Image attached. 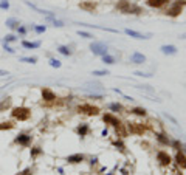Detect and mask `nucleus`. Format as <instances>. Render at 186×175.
Instances as JSON below:
<instances>
[{
    "label": "nucleus",
    "instance_id": "1",
    "mask_svg": "<svg viewBox=\"0 0 186 175\" xmlns=\"http://www.w3.org/2000/svg\"><path fill=\"white\" fill-rule=\"evenodd\" d=\"M186 5V0H177V2H174L172 3V6L171 8H168V11H166V14L168 16H171V17H177L180 12H181V9H183V6Z\"/></svg>",
    "mask_w": 186,
    "mask_h": 175
},
{
    "label": "nucleus",
    "instance_id": "2",
    "mask_svg": "<svg viewBox=\"0 0 186 175\" xmlns=\"http://www.w3.org/2000/svg\"><path fill=\"white\" fill-rule=\"evenodd\" d=\"M11 115L19 121H26L30 118V110L26 109V107H16V109H12Z\"/></svg>",
    "mask_w": 186,
    "mask_h": 175
},
{
    "label": "nucleus",
    "instance_id": "3",
    "mask_svg": "<svg viewBox=\"0 0 186 175\" xmlns=\"http://www.w3.org/2000/svg\"><path fill=\"white\" fill-rule=\"evenodd\" d=\"M78 112L82 113V115L95 116V115L99 113V109H98V107H95V105H91V104H82V105L78 107Z\"/></svg>",
    "mask_w": 186,
    "mask_h": 175
},
{
    "label": "nucleus",
    "instance_id": "4",
    "mask_svg": "<svg viewBox=\"0 0 186 175\" xmlns=\"http://www.w3.org/2000/svg\"><path fill=\"white\" fill-rule=\"evenodd\" d=\"M90 51L96 56H104V54H107V45L102 42H93L90 45Z\"/></svg>",
    "mask_w": 186,
    "mask_h": 175
},
{
    "label": "nucleus",
    "instance_id": "5",
    "mask_svg": "<svg viewBox=\"0 0 186 175\" xmlns=\"http://www.w3.org/2000/svg\"><path fill=\"white\" fill-rule=\"evenodd\" d=\"M102 119H104V123H109V124H112L113 127H119V126H121L119 119H118V118H115L112 113H105V115L102 116Z\"/></svg>",
    "mask_w": 186,
    "mask_h": 175
},
{
    "label": "nucleus",
    "instance_id": "6",
    "mask_svg": "<svg viewBox=\"0 0 186 175\" xmlns=\"http://www.w3.org/2000/svg\"><path fill=\"white\" fill-rule=\"evenodd\" d=\"M175 163H177L178 167L186 169V157L181 150H177V154H175Z\"/></svg>",
    "mask_w": 186,
    "mask_h": 175
},
{
    "label": "nucleus",
    "instance_id": "7",
    "mask_svg": "<svg viewBox=\"0 0 186 175\" xmlns=\"http://www.w3.org/2000/svg\"><path fill=\"white\" fill-rule=\"evenodd\" d=\"M161 53L163 54H168V56H174V54H177V47L175 45H161Z\"/></svg>",
    "mask_w": 186,
    "mask_h": 175
},
{
    "label": "nucleus",
    "instance_id": "8",
    "mask_svg": "<svg viewBox=\"0 0 186 175\" xmlns=\"http://www.w3.org/2000/svg\"><path fill=\"white\" fill-rule=\"evenodd\" d=\"M130 62H134V64H144L146 62V56L143 54V53H132V56H130Z\"/></svg>",
    "mask_w": 186,
    "mask_h": 175
},
{
    "label": "nucleus",
    "instance_id": "9",
    "mask_svg": "<svg viewBox=\"0 0 186 175\" xmlns=\"http://www.w3.org/2000/svg\"><path fill=\"white\" fill-rule=\"evenodd\" d=\"M157 160L160 161V164H163V166H169L171 164V157L166 152H158L157 154Z\"/></svg>",
    "mask_w": 186,
    "mask_h": 175
},
{
    "label": "nucleus",
    "instance_id": "10",
    "mask_svg": "<svg viewBox=\"0 0 186 175\" xmlns=\"http://www.w3.org/2000/svg\"><path fill=\"white\" fill-rule=\"evenodd\" d=\"M16 143L20 144V146H28L31 143V137L30 135H25V133H22V135H19L16 138Z\"/></svg>",
    "mask_w": 186,
    "mask_h": 175
},
{
    "label": "nucleus",
    "instance_id": "11",
    "mask_svg": "<svg viewBox=\"0 0 186 175\" xmlns=\"http://www.w3.org/2000/svg\"><path fill=\"white\" fill-rule=\"evenodd\" d=\"M67 161L71 164H76V163H81V161H84V155L82 154H75V155H70L67 157Z\"/></svg>",
    "mask_w": 186,
    "mask_h": 175
},
{
    "label": "nucleus",
    "instance_id": "12",
    "mask_svg": "<svg viewBox=\"0 0 186 175\" xmlns=\"http://www.w3.org/2000/svg\"><path fill=\"white\" fill-rule=\"evenodd\" d=\"M124 33L127 34V36H130V37H134V39H149L148 36H144V34H141V33H138V31H134V30H124Z\"/></svg>",
    "mask_w": 186,
    "mask_h": 175
},
{
    "label": "nucleus",
    "instance_id": "13",
    "mask_svg": "<svg viewBox=\"0 0 186 175\" xmlns=\"http://www.w3.org/2000/svg\"><path fill=\"white\" fill-rule=\"evenodd\" d=\"M168 3V0H148V5L152 8H161Z\"/></svg>",
    "mask_w": 186,
    "mask_h": 175
},
{
    "label": "nucleus",
    "instance_id": "14",
    "mask_svg": "<svg viewBox=\"0 0 186 175\" xmlns=\"http://www.w3.org/2000/svg\"><path fill=\"white\" fill-rule=\"evenodd\" d=\"M79 8H82L85 11H95L96 9V3H93V2H82V3H79Z\"/></svg>",
    "mask_w": 186,
    "mask_h": 175
},
{
    "label": "nucleus",
    "instance_id": "15",
    "mask_svg": "<svg viewBox=\"0 0 186 175\" xmlns=\"http://www.w3.org/2000/svg\"><path fill=\"white\" fill-rule=\"evenodd\" d=\"M129 130L134 132V133H143L144 127H141L138 123H129Z\"/></svg>",
    "mask_w": 186,
    "mask_h": 175
},
{
    "label": "nucleus",
    "instance_id": "16",
    "mask_svg": "<svg viewBox=\"0 0 186 175\" xmlns=\"http://www.w3.org/2000/svg\"><path fill=\"white\" fill-rule=\"evenodd\" d=\"M129 6H130V2H129V0H119L118 5H116V8H118L119 11H123V12H127Z\"/></svg>",
    "mask_w": 186,
    "mask_h": 175
},
{
    "label": "nucleus",
    "instance_id": "17",
    "mask_svg": "<svg viewBox=\"0 0 186 175\" xmlns=\"http://www.w3.org/2000/svg\"><path fill=\"white\" fill-rule=\"evenodd\" d=\"M42 96H44L45 101H53V99H56L55 93H53L50 88H44V90H42Z\"/></svg>",
    "mask_w": 186,
    "mask_h": 175
},
{
    "label": "nucleus",
    "instance_id": "18",
    "mask_svg": "<svg viewBox=\"0 0 186 175\" xmlns=\"http://www.w3.org/2000/svg\"><path fill=\"white\" fill-rule=\"evenodd\" d=\"M126 14H141V8L137 6V5H132V3H130V6H129V9H127Z\"/></svg>",
    "mask_w": 186,
    "mask_h": 175
},
{
    "label": "nucleus",
    "instance_id": "19",
    "mask_svg": "<svg viewBox=\"0 0 186 175\" xmlns=\"http://www.w3.org/2000/svg\"><path fill=\"white\" fill-rule=\"evenodd\" d=\"M6 26L11 30H14V28H19V20L17 19H8L6 20Z\"/></svg>",
    "mask_w": 186,
    "mask_h": 175
},
{
    "label": "nucleus",
    "instance_id": "20",
    "mask_svg": "<svg viewBox=\"0 0 186 175\" xmlns=\"http://www.w3.org/2000/svg\"><path fill=\"white\" fill-rule=\"evenodd\" d=\"M88 126L87 124H81V126H79L78 127V133H79V135H81V137H85L87 135V133H88Z\"/></svg>",
    "mask_w": 186,
    "mask_h": 175
},
{
    "label": "nucleus",
    "instance_id": "21",
    "mask_svg": "<svg viewBox=\"0 0 186 175\" xmlns=\"http://www.w3.org/2000/svg\"><path fill=\"white\" fill-rule=\"evenodd\" d=\"M157 140L160 141L161 144H164V146H168V144H171V141H169V138L166 137V135H163V133H157Z\"/></svg>",
    "mask_w": 186,
    "mask_h": 175
},
{
    "label": "nucleus",
    "instance_id": "22",
    "mask_svg": "<svg viewBox=\"0 0 186 175\" xmlns=\"http://www.w3.org/2000/svg\"><path fill=\"white\" fill-rule=\"evenodd\" d=\"M22 45H23V48H39L41 42H26V40H23Z\"/></svg>",
    "mask_w": 186,
    "mask_h": 175
},
{
    "label": "nucleus",
    "instance_id": "23",
    "mask_svg": "<svg viewBox=\"0 0 186 175\" xmlns=\"http://www.w3.org/2000/svg\"><path fill=\"white\" fill-rule=\"evenodd\" d=\"M58 51L61 53V54H64V56H70V54H71L70 48H68V47H65V45H61V47H58Z\"/></svg>",
    "mask_w": 186,
    "mask_h": 175
},
{
    "label": "nucleus",
    "instance_id": "24",
    "mask_svg": "<svg viewBox=\"0 0 186 175\" xmlns=\"http://www.w3.org/2000/svg\"><path fill=\"white\" fill-rule=\"evenodd\" d=\"M134 115H138V116H146V109H143V107H135V109L130 110Z\"/></svg>",
    "mask_w": 186,
    "mask_h": 175
},
{
    "label": "nucleus",
    "instance_id": "25",
    "mask_svg": "<svg viewBox=\"0 0 186 175\" xmlns=\"http://www.w3.org/2000/svg\"><path fill=\"white\" fill-rule=\"evenodd\" d=\"M101 58H102V62H104V64H109V65L115 64V58L110 56L109 53H107V54H104V56H101Z\"/></svg>",
    "mask_w": 186,
    "mask_h": 175
},
{
    "label": "nucleus",
    "instance_id": "26",
    "mask_svg": "<svg viewBox=\"0 0 186 175\" xmlns=\"http://www.w3.org/2000/svg\"><path fill=\"white\" fill-rule=\"evenodd\" d=\"M109 109H110L112 112H119V110H123V105L119 104V102H112V104L109 105Z\"/></svg>",
    "mask_w": 186,
    "mask_h": 175
},
{
    "label": "nucleus",
    "instance_id": "27",
    "mask_svg": "<svg viewBox=\"0 0 186 175\" xmlns=\"http://www.w3.org/2000/svg\"><path fill=\"white\" fill-rule=\"evenodd\" d=\"M12 127H14L12 123H0V130H9Z\"/></svg>",
    "mask_w": 186,
    "mask_h": 175
},
{
    "label": "nucleus",
    "instance_id": "28",
    "mask_svg": "<svg viewBox=\"0 0 186 175\" xmlns=\"http://www.w3.org/2000/svg\"><path fill=\"white\" fill-rule=\"evenodd\" d=\"M50 65L53 67V68H59L62 64H61V61H58V59H50Z\"/></svg>",
    "mask_w": 186,
    "mask_h": 175
},
{
    "label": "nucleus",
    "instance_id": "29",
    "mask_svg": "<svg viewBox=\"0 0 186 175\" xmlns=\"http://www.w3.org/2000/svg\"><path fill=\"white\" fill-rule=\"evenodd\" d=\"M78 34L81 36V37H85V39H93V34H90V33H87V31H81V30H79Z\"/></svg>",
    "mask_w": 186,
    "mask_h": 175
},
{
    "label": "nucleus",
    "instance_id": "30",
    "mask_svg": "<svg viewBox=\"0 0 186 175\" xmlns=\"http://www.w3.org/2000/svg\"><path fill=\"white\" fill-rule=\"evenodd\" d=\"M20 61L22 62H26V64H36L37 62V58H22Z\"/></svg>",
    "mask_w": 186,
    "mask_h": 175
},
{
    "label": "nucleus",
    "instance_id": "31",
    "mask_svg": "<svg viewBox=\"0 0 186 175\" xmlns=\"http://www.w3.org/2000/svg\"><path fill=\"white\" fill-rule=\"evenodd\" d=\"M91 74H95V76H104V74H110L107 70H95Z\"/></svg>",
    "mask_w": 186,
    "mask_h": 175
},
{
    "label": "nucleus",
    "instance_id": "32",
    "mask_svg": "<svg viewBox=\"0 0 186 175\" xmlns=\"http://www.w3.org/2000/svg\"><path fill=\"white\" fill-rule=\"evenodd\" d=\"M17 37L14 36V34H8V36H5V42H14Z\"/></svg>",
    "mask_w": 186,
    "mask_h": 175
},
{
    "label": "nucleus",
    "instance_id": "33",
    "mask_svg": "<svg viewBox=\"0 0 186 175\" xmlns=\"http://www.w3.org/2000/svg\"><path fill=\"white\" fill-rule=\"evenodd\" d=\"M0 8H2V9H8V8H9L8 0H2V2H0Z\"/></svg>",
    "mask_w": 186,
    "mask_h": 175
},
{
    "label": "nucleus",
    "instance_id": "34",
    "mask_svg": "<svg viewBox=\"0 0 186 175\" xmlns=\"http://www.w3.org/2000/svg\"><path fill=\"white\" fill-rule=\"evenodd\" d=\"M9 104H11V101H9V99L6 98V99H5V101L2 102V104H0V110H3V109H5V107H8Z\"/></svg>",
    "mask_w": 186,
    "mask_h": 175
},
{
    "label": "nucleus",
    "instance_id": "35",
    "mask_svg": "<svg viewBox=\"0 0 186 175\" xmlns=\"http://www.w3.org/2000/svg\"><path fill=\"white\" fill-rule=\"evenodd\" d=\"M45 26H34V31L36 33H39V34H41V33H45Z\"/></svg>",
    "mask_w": 186,
    "mask_h": 175
},
{
    "label": "nucleus",
    "instance_id": "36",
    "mask_svg": "<svg viewBox=\"0 0 186 175\" xmlns=\"http://www.w3.org/2000/svg\"><path fill=\"white\" fill-rule=\"evenodd\" d=\"M41 152H42V150H41V149H39V147H34V149L31 150V157H37V155H39V154H41Z\"/></svg>",
    "mask_w": 186,
    "mask_h": 175
},
{
    "label": "nucleus",
    "instance_id": "37",
    "mask_svg": "<svg viewBox=\"0 0 186 175\" xmlns=\"http://www.w3.org/2000/svg\"><path fill=\"white\" fill-rule=\"evenodd\" d=\"M135 74L137 76H143V78H151L152 74H149V73H143V71H135Z\"/></svg>",
    "mask_w": 186,
    "mask_h": 175
},
{
    "label": "nucleus",
    "instance_id": "38",
    "mask_svg": "<svg viewBox=\"0 0 186 175\" xmlns=\"http://www.w3.org/2000/svg\"><path fill=\"white\" fill-rule=\"evenodd\" d=\"M172 146L175 147V150H181V144L178 141H174V143H172Z\"/></svg>",
    "mask_w": 186,
    "mask_h": 175
},
{
    "label": "nucleus",
    "instance_id": "39",
    "mask_svg": "<svg viewBox=\"0 0 186 175\" xmlns=\"http://www.w3.org/2000/svg\"><path fill=\"white\" fill-rule=\"evenodd\" d=\"M31 173H33V172H31V169H25V170H23V172H20L19 175H31Z\"/></svg>",
    "mask_w": 186,
    "mask_h": 175
},
{
    "label": "nucleus",
    "instance_id": "40",
    "mask_svg": "<svg viewBox=\"0 0 186 175\" xmlns=\"http://www.w3.org/2000/svg\"><path fill=\"white\" fill-rule=\"evenodd\" d=\"M164 116H166L168 119H171V121H172V123H174V124H177V119H175V118H172V116H171V115H168V113H164Z\"/></svg>",
    "mask_w": 186,
    "mask_h": 175
},
{
    "label": "nucleus",
    "instance_id": "41",
    "mask_svg": "<svg viewBox=\"0 0 186 175\" xmlns=\"http://www.w3.org/2000/svg\"><path fill=\"white\" fill-rule=\"evenodd\" d=\"M115 146H116V147H119V150H121V152H124V146H123L121 143H118V141H116V143H115Z\"/></svg>",
    "mask_w": 186,
    "mask_h": 175
},
{
    "label": "nucleus",
    "instance_id": "42",
    "mask_svg": "<svg viewBox=\"0 0 186 175\" xmlns=\"http://www.w3.org/2000/svg\"><path fill=\"white\" fill-rule=\"evenodd\" d=\"M3 48H5V50H6V51H8V53H14V50H12V48H11V47H8V45H6V44H3Z\"/></svg>",
    "mask_w": 186,
    "mask_h": 175
},
{
    "label": "nucleus",
    "instance_id": "43",
    "mask_svg": "<svg viewBox=\"0 0 186 175\" xmlns=\"http://www.w3.org/2000/svg\"><path fill=\"white\" fill-rule=\"evenodd\" d=\"M17 30H19V33H20V34H25V33H26V30L23 28V26H19Z\"/></svg>",
    "mask_w": 186,
    "mask_h": 175
},
{
    "label": "nucleus",
    "instance_id": "44",
    "mask_svg": "<svg viewBox=\"0 0 186 175\" xmlns=\"http://www.w3.org/2000/svg\"><path fill=\"white\" fill-rule=\"evenodd\" d=\"M5 74H9V73L5 71V70H0V76H5Z\"/></svg>",
    "mask_w": 186,
    "mask_h": 175
},
{
    "label": "nucleus",
    "instance_id": "45",
    "mask_svg": "<svg viewBox=\"0 0 186 175\" xmlns=\"http://www.w3.org/2000/svg\"><path fill=\"white\" fill-rule=\"evenodd\" d=\"M181 147H183V149H184V152H186V144H183Z\"/></svg>",
    "mask_w": 186,
    "mask_h": 175
}]
</instances>
